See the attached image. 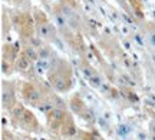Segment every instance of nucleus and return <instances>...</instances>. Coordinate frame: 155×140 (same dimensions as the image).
Instances as JSON below:
<instances>
[{"label":"nucleus","instance_id":"nucleus-1","mask_svg":"<svg viewBox=\"0 0 155 140\" xmlns=\"http://www.w3.org/2000/svg\"><path fill=\"white\" fill-rule=\"evenodd\" d=\"M36 30H38L39 36L42 39H46V40H53L55 39V29L53 26L50 24L48 20L43 19V23L42 22H36Z\"/></svg>","mask_w":155,"mask_h":140},{"label":"nucleus","instance_id":"nucleus-2","mask_svg":"<svg viewBox=\"0 0 155 140\" xmlns=\"http://www.w3.org/2000/svg\"><path fill=\"white\" fill-rule=\"evenodd\" d=\"M23 96L30 103H39L40 97H42V93H40V90L35 87L33 84H26L25 89H23Z\"/></svg>","mask_w":155,"mask_h":140},{"label":"nucleus","instance_id":"nucleus-4","mask_svg":"<svg viewBox=\"0 0 155 140\" xmlns=\"http://www.w3.org/2000/svg\"><path fill=\"white\" fill-rule=\"evenodd\" d=\"M23 54L28 57L29 60H32V62H36L39 59V53H38V50H36V47H33V46H28V47L25 49V51H23Z\"/></svg>","mask_w":155,"mask_h":140},{"label":"nucleus","instance_id":"nucleus-5","mask_svg":"<svg viewBox=\"0 0 155 140\" xmlns=\"http://www.w3.org/2000/svg\"><path fill=\"white\" fill-rule=\"evenodd\" d=\"M151 40H152V43L155 45V33H152L151 34Z\"/></svg>","mask_w":155,"mask_h":140},{"label":"nucleus","instance_id":"nucleus-6","mask_svg":"<svg viewBox=\"0 0 155 140\" xmlns=\"http://www.w3.org/2000/svg\"><path fill=\"white\" fill-rule=\"evenodd\" d=\"M17 2H19V0H17Z\"/></svg>","mask_w":155,"mask_h":140},{"label":"nucleus","instance_id":"nucleus-3","mask_svg":"<svg viewBox=\"0 0 155 140\" xmlns=\"http://www.w3.org/2000/svg\"><path fill=\"white\" fill-rule=\"evenodd\" d=\"M30 64H32V60H29L25 54H22V56L19 57V60H17V69H19L20 72L29 70V69H30Z\"/></svg>","mask_w":155,"mask_h":140}]
</instances>
